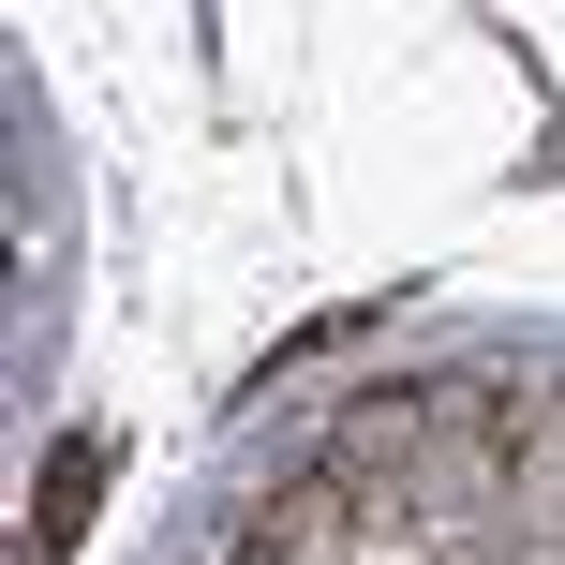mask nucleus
I'll use <instances>...</instances> for the list:
<instances>
[{"label": "nucleus", "instance_id": "obj_1", "mask_svg": "<svg viewBox=\"0 0 565 565\" xmlns=\"http://www.w3.org/2000/svg\"><path fill=\"white\" fill-rule=\"evenodd\" d=\"M89 491H105V431H60V461L30 477V565H45V551H75Z\"/></svg>", "mask_w": 565, "mask_h": 565}]
</instances>
